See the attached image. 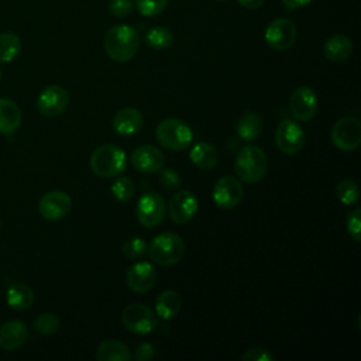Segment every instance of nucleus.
Masks as SVG:
<instances>
[{
	"mask_svg": "<svg viewBox=\"0 0 361 361\" xmlns=\"http://www.w3.org/2000/svg\"><path fill=\"white\" fill-rule=\"evenodd\" d=\"M107 56L116 62L133 59L140 48V34L135 27L118 24L109 28L103 41Z\"/></svg>",
	"mask_w": 361,
	"mask_h": 361,
	"instance_id": "obj_1",
	"label": "nucleus"
},
{
	"mask_svg": "<svg viewBox=\"0 0 361 361\" xmlns=\"http://www.w3.org/2000/svg\"><path fill=\"white\" fill-rule=\"evenodd\" d=\"M234 171L240 180L255 183L261 180L268 171V157L257 145L243 147L234 159Z\"/></svg>",
	"mask_w": 361,
	"mask_h": 361,
	"instance_id": "obj_2",
	"label": "nucleus"
},
{
	"mask_svg": "<svg viewBox=\"0 0 361 361\" xmlns=\"http://www.w3.org/2000/svg\"><path fill=\"white\" fill-rule=\"evenodd\" d=\"M147 251L155 264L171 267L183 258L185 243L176 233L165 231L154 237Z\"/></svg>",
	"mask_w": 361,
	"mask_h": 361,
	"instance_id": "obj_3",
	"label": "nucleus"
},
{
	"mask_svg": "<svg viewBox=\"0 0 361 361\" xmlns=\"http://www.w3.org/2000/svg\"><path fill=\"white\" fill-rule=\"evenodd\" d=\"M92 171L102 178H113L120 175L127 166L126 152L113 144L97 147L90 155Z\"/></svg>",
	"mask_w": 361,
	"mask_h": 361,
	"instance_id": "obj_4",
	"label": "nucleus"
},
{
	"mask_svg": "<svg viewBox=\"0 0 361 361\" xmlns=\"http://www.w3.org/2000/svg\"><path fill=\"white\" fill-rule=\"evenodd\" d=\"M158 142L172 151L186 149L193 140V131L190 127L178 118L162 120L155 130Z\"/></svg>",
	"mask_w": 361,
	"mask_h": 361,
	"instance_id": "obj_5",
	"label": "nucleus"
},
{
	"mask_svg": "<svg viewBox=\"0 0 361 361\" xmlns=\"http://www.w3.org/2000/svg\"><path fill=\"white\" fill-rule=\"evenodd\" d=\"M124 327L135 334H148L158 324L157 314L142 303H130L121 312Z\"/></svg>",
	"mask_w": 361,
	"mask_h": 361,
	"instance_id": "obj_6",
	"label": "nucleus"
},
{
	"mask_svg": "<svg viewBox=\"0 0 361 361\" xmlns=\"http://www.w3.org/2000/svg\"><path fill=\"white\" fill-rule=\"evenodd\" d=\"M331 141L336 148L350 152L361 144V123L355 117H341L331 128Z\"/></svg>",
	"mask_w": 361,
	"mask_h": 361,
	"instance_id": "obj_7",
	"label": "nucleus"
},
{
	"mask_svg": "<svg viewBox=\"0 0 361 361\" xmlns=\"http://www.w3.org/2000/svg\"><path fill=\"white\" fill-rule=\"evenodd\" d=\"M296 25L288 18H275L272 20L264 32L265 42L274 51H288L295 45L296 41Z\"/></svg>",
	"mask_w": 361,
	"mask_h": 361,
	"instance_id": "obj_8",
	"label": "nucleus"
},
{
	"mask_svg": "<svg viewBox=\"0 0 361 361\" xmlns=\"http://www.w3.org/2000/svg\"><path fill=\"white\" fill-rule=\"evenodd\" d=\"M166 214V203L164 197L158 193L148 192L144 193L137 203L135 216L141 226L147 228L157 227L162 223Z\"/></svg>",
	"mask_w": 361,
	"mask_h": 361,
	"instance_id": "obj_9",
	"label": "nucleus"
},
{
	"mask_svg": "<svg viewBox=\"0 0 361 361\" xmlns=\"http://www.w3.org/2000/svg\"><path fill=\"white\" fill-rule=\"evenodd\" d=\"M317 94L310 86L296 87L289 97V109L298 121H309L317 113Z\"/></svg>",
	"mask_w": 361,
	"mask_h": 361,
	"instance_id": "obj_10",
	"label": "nucleus"
},
{
	"mask_svg": "<svg viewBox=\"0 0 361 361\" xmlns=\"http://www.w3.org/2000/svg\"><path fill=\"white\" fill-rule=\"evenodd\" d=\"M244 196V188L237 176H223L213 188V200L221 209H233L240 204Z\"/></svg>",
	"mask_w": 361,
	"mask_h": 361,
	"instance_id": "obj_11",
	"label": "nucleus"
},
{
	"mask_svg": "<svg viewBox=\"0 0 361 361\" xmlns=\"http://www.w3.org/2000/svg\"><path fill=\"white\" fill-rule=\"evenodd\" d=\"M69 104L68 90L59 85L47 86L37 99V109L45 117H56Z\"/></svg>",
	"mask_w": 361,
	"mask_h": 361,
	"instance_id": "obj_12",
	"label": "nucleus"
},
{
	"mask_svg": "<svg viewBox=\"0 0 361 361\" xmlns=\"http://www.w3.org/2000/svg\"><path fill=\"white\" fill-rule=\"evenodd\" d=\"M275 142L283 154H298L305 145V131L293 120H283L275 131Z\"/></svg>",
	"mask_w": 361,
	"mask_h": 361,
	"instance_id": "obj_13",
	"label": "nucleus"
},
{
	"mask_svg": "<svg viewBox=\"0 0 361 361\" xmlns=\"http://www.w3.org/2000/svg\"><path fill=\"white\" fill-rule=\"evenodd\" d=\"M197 199L190 190L175 192L166 206L169 219L178 224H185L189 220H192L197 213Z\"/></svg>",
	"mask_w": 361,
	"mask_h": 361,
	"instance_id": "obj_14",
	"label": "nucleus"
},
{
	"mask_svg": "<svg viewBox=\"0 0 361 361\" xmlns=\"http://www.w3.org/2000/svg\"><path fill=\"white\" fill-rule=\"evenodd\" d=\"M72 209V199L62 190H51L38 202L39 214L47 220H59Z\"/></svg>",
	"mask_w": 361,
	"mask_h": 361,
	"instance_id": "obj_15",
	"label": "nucleus"
},
{
	"mask_svg": "<svg viewBox=\"0 0 361 361\" xmlns=\"http://www.w3.org/2000/svg\"><path fill=\"white\" fill-rule=\"evenodd\" d=\"M131 165L142 173H157L165 165V155L152 145H140L131 154Z\"/></svg>",
	"mask_w": 361,
	"mask_h": 361,
	"instance_id": "obj_16",
	"label": "nucleus"
},
{
	"mask_svg": "<svg viewBox=\"0 0 361 361\" xmlns=\"http://www.w3.org/2000/svg\"><path fill=\"white\" fill-rule=\"evenodd\" d=\"M157 281V271L152 264L147 261H138L133 264L127 271V285L135 293L148 292Z\"/></svg>",
	"mask_w": 361,
	"mask_h": 361,
	"instance_id": "obj_17",
	"label": "nucleus"
},
{
	"mask_svg": "<svg viewBox=\"0 0 361 361\" xmlns=\"http://www.w3.org/2000/svg\"><path fill=\"white\" fill-rule=\"evenodd\" d=\"M28 337L27 326L20 320H8L0 326V347L6 351L20 348Z\"/></svg>",
	"mask_w": 361,
	"mask_h": 361,
	"instance_id": "obj_18",
	"label": "nucleus"
},
{
	"mask_svg": "<svg viewBox=\"0 0 361 361\" xmlns=\"http://www.w3.org/2000/svg\"><path fill=\"white\" fill-rule=\"evenodd\" d=\"M111 126L118 135L130 137L138 133L140 128L142 127V114L138 109H134V107L120 109L114 114Z\"/></svg>",
	"mask_w": 361,
	"mask_h": 361,
	"instance_id": "obj_19",
	"label": "nucleus"
},
{
	"mask_svg": "<svg viewBox=\"0 0 361 361\" xmlns=\"http://www.w3.org/2000/svg\"><path fill=\"white\" fill-rule=\"evenodd\" d=\"M353 52V41L344 34H334L326 39L323 55L331 62H343Z\"/></svg>",
	"mask_w": 361,
	"mask_h": 361,
	"instance_id": "obj_20",
	"label": "nucleus"
},
{
	"mask_svg": "<svg viewBox=\"0 0 361 361\" xmlns=\"http://www.w3.org/2000/svg\"><path fill=\"white\" fill-rule=\"evenodd\" d=\"M190 161L193 165L203 171H210L217 165L219 161V152L210 142H196L190 152H189Z\"/></svg>",
	"mask_w": 361,
	"mask_h": 361,
	"instance_id": "obj_21",
	"label": "nucleus"
},
{
	"mask_svg": "<svg viewBox=\"0 0 361 361\" xmlns=\"http://www.w3.org/2000/svg\"><path fill=\"white\" fill-rule=\"evenodd\" d=\"M96 358L99 361H130L133 360V354L124 343L110 338L97 345Z\"/></svg>",
	"mask_w": 361,
	"mask_h": 361,
	"instance_id": "obj_22",
	"label": "nucleus"
},
{
	"mask_svg": "<svg viewBox=\"0 0 361 361\" xmlns=\"http://www.w3.org/2000/svg\"><path fill=\"white\" fill-rule=\"evenodd\" d=\"M21 124L20 107L10 99H0V133L13 134Z\"/></svg>",
	"mask_w": 361,
	"mask_h": 361,
	"instance_id": "obj_23",
	"label": "nucleus"
},
{
	"mask_svg": "<svg viewBox=\"0 0 361 361\" xmlns=\"http://www.w3.org/2000/svg\"><path fill=\"white\" fill-rule=\"evenodd\" d=\"M180 307H182V298L176 290H172V289H166L161 292L155 302L157 314L165 320H169L178 316V313L180 312Z\"/></svg>",
	"mask_w": 361,
	"mask_h": 361,
	"instance_id": "obj_24",
	"label": "nucleus"
},
{
	"mask_svg": "<svg viewBox=\"0 0 361 361\" xmlns=\"http://www.w3.org/2000/svg\"><path fill=\"white\" fill-rule=\"evenodd\" d=\"M237 134L244 140V141H252L258 138V135L262 131V118L259 114L255 111H245L235 127Z\"/></svg>",
	"mask_w": 361,
	"mask_h": 361,
	"instance_id": "obj_25",
	"label": "nucleus"
},
{
	"mask_svg": "<svg viewBox=\"0 0 361 361\" xmlns=\"http://www.w3.org/2000/svg\"><path fill=\"white\" fill-rule=\"evenodd\" d=\"M7 303L16 310H25L34 303V292L24 283H14L7 290Z\"/></svg>",
	"mask_w": 361,
	"mask_h": 361,
	"instance_id": "obj_26",
	"label": "nucleus"
},
{
	"mask_svg": "<svg viewBox=\"0 0 361 361\" xmlns=\"http://www.w3.org/2000/svg\"><path fill=\"white\" fill-rule=\"evenodd\" d=\"M144 38H145L147 45L152 49H157V51L166 49L173 42V35H172L171 30L164 27V25H157V27L149 28L145 32Z\"/></svg>",
	"mask_w": 361,
	"mask_h": 361,
	"instance_id": "obj_27",
	"label": "nucleus"
},
{
	"mask_svg": "<svg viewBox=\"0 0 361 361\" xmlns=\"http://www.w3.org/2000/svg\"><path fill=\"white\" fill-rule=\"evenodd\" d=\"M21 51V41L13 32L0 34V62H11Z\"/></svg>",
	"mask_w": 361,
	"mask_h": 361,
	"instance_id": "obj_28",
	"label": "nucleus"
},
{
	"mask_svg": "<svg viewBox=\"0 0 361 361\" xmlns=\"http://www.w3.org/2000/svg\"><path fill=\"white\" fill-rule=\"evenodd\" d=\"M110 190H111V195L118 202H128L133 199V196L135 193V186L130 178L120 176L111 183Z\"/></svg>",
	"mask_w": 361,
	"mask_h": 361,
	"instance_id": "obj_29",
	"label": "nucleus"
},
{
	"mask_svg": "<svg viewBox=\"0 0 361 361\" xmlns=\"http://www.w3.org/2000/svg\"><path fill=\"white\" fill-rule=\"evenodd\" d=\"M337 197L343 204H354L360 197L358 185L351 179H343L336 186Z\"/></svg>",
	"mask_w": 361,
	"mask_h": 361,
	"instance_id": "obj_30",
	"label": "nucleus"
},
{
	"mask_svg": "<svg viewBox=\"0 0 361 361\" xmlns=\"http://www.w3.org/2000/svg\"><path fill=\"white\" fill-rule=\"evenodd\" d=\"M59 324V317L54 313H42L34 320V329L44 336H49L58 331Z\"/></svg>",
	"mask_w": 361,
	"mask_h": 361,
	"instance_id": "obj_31",
	"label": "nucleus"
},
{
	"mask_svg": "<svg viewBox=\"0 0 361 361\" xmlns=\"http://www.w3.org/2000/svg\"><path fill=\"white\" fill-rule=\"evenodd\" d=\"M168 1L169 0H135L134 6L141 16L155 17L166 8Z\"/></svg>",
	"mask_w": 361,
	"mask_h": 361,
	"instance_id": "obj_32",
	"label": "nucleus"
},
{
	"mask_svg": "<svg viewBox=\"0 0 361 361\" xmlns=\"http://www.w3.org/2000/svg\"><path fill=\"white\" fill-rule=\"evenodd\" d=\"M148 250L147 243L140 237H131L123 244V252L130 259H138L145 255Z\"/></svg>",
	"mask_w": 361,
	"mask_h": 361,
	"instance_id": "obj_33",
	"label": "nucleus"
},
{
	"mask_svg": "<svg viewBox=\"0 0 361 361\" xmlns=\"http://www.w3.org/2000/svg\"><path fill=\"white\" fill-rule=\"evenodd\" d=\"M360 230H361V209L355 207L347 217V231L350 237L355 241H360Z\"/></svg>",
	"mask_w": 361,
	"mask_h": 361,
	"instance_id": "obj_34",
	"label": "nucleus"
},
{
	"mask_svg": "<svg viewBox=\"0 0 361 361\" xmlns=\"http://www.w3.org/2000/svg\"><path fill=\"white\" fill-rule=\"evenodd\" d=\"M133 8H134V3L131 0H111L109 3V11L118 18H123L131 14Z\"/></svg>",
	"mask_w": 361,
	"mask_h": 361,
	"instance_id": "obj_35",
	"label": "nucleus"
},
{
	"mask_svg": "<svg viewBox=\"0 0 361 361\" xmlns=\"http://www.w3.org/2000/svg\"><path fill=\"white\" fill-rule=\"evenodd\" d=\"M161 185L168 189V190H175L180 186V176L179 173L172 169V168H168V169H161Z\"/></svg>",
	"mask_w": 361,
	"mask_h": 361,
	"instance_id": "obj_36",
	"label": "nucleus"
},
{
	"mask_svg": "<svg viewBox=\"0 0 361 361\" xmlns=\"http://www.w3.org/2000/svg\"><path fill=\"white\" fill-rule=\"evenodd\" d=\"M243 361H274L275 357L265 348H250L241 355Z\"/></svg>",
	"mask_w": 361,
	"mask_h": 361,
	"instance_id": "obj_37",
	"label": "nucleus"
},
{
	"mask_svg": "<svg viewBox=\"0 0 361 361\" xmlns=\"http://www.w3.org/2000/svg\"><path fill=\"white\" fill-rule=\"evenodd\" d=\"M155 354V347L151 344V343H141L134 354H133V358L138 360V361H147V360H151Z\"/></svg>",
	"mask_w": 361,
	"mask_h": 361,
	"instance_id": "obj_38",
	"label": "nucleus"
},
{
	"mask_svg": "<svg viewBox=\"0 0 361 361\" xmlns=\"http://www.w3.org/2000/svg\"><path fill=\"white\" fill-rule=\"evenodd\" d=\"M283 3L285 7L290 8V10H296V8H302L305 6H307L312 0H281Z\"/></svg>",
	"mask_w": 361,
	"mask_h": 361,
	"instance_id": "obj_39",
	"label": "nucleus"
},
{
	"mask_svg": "<svg viewBox=\"0 0 361 361\" xmlns=\"http://www.w3.org/2000/svg\"><path fill=\"white\" fill-rule=\"evenodd\" d=\"M238 4L244 8H248V10H254V8H258L262 6V3L265 0H237Z\"/></svg>",
	"mask_w": 361,
	"mask_h": 361,
	"instance_id": "obj_40",
	"label": "nucleus"
},
{
	"mask_svg": "<svg viewBox=\"0 0 361 361\" xmlns=\"http://www.w3.org/2000/svg\"><path fill=\"white\" fill-rule=\"evenodd\" d=\"M0 79H1V69H0Z\"/></svg>",
	"mask_w": 361,
	"mask_h": 361,
	"instance_id": "obj_41",
	"label": "nucleus"
},
{
	"mask_svg": "<svg viewBox=\"0 0 361 361\" xmlns=\"http://www.w3.org/2000/svg\"><path fill=\"white\" fill-rule=\"evenodd\" d=\"M219 1H226V0H219Z\"/></svg>",
	"mask_w": 361,
	"mask_h": 361,
	"instance_id": "obj_42",
	"label": "nucleus"
}]
</instances>
